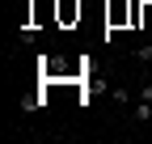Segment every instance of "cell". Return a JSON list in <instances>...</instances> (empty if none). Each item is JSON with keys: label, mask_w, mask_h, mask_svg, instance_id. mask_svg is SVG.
I'll return each mask as SVG.
<instances>
[{"label": "cell", "mask_w": 152, "mask_h": 144, "mask_svg": "<svg viewBox=\"0 0 152 144\" xmlns=\"http://www.w3.org/2000/svg\"><path fill=\"white\" fill-rule=\"evenodd\" d=\"M131 115H135V123H152V102H135V106H131Z\"/></svg>", "instance_id": "6da1fadb"}, {"label": "cell", "mask_w": 152, "mask_h": 144, "mask_svg": "<svg viewBox=\"0 0 152 144\" xmlns=\"http://www.w3.org/2000/svg\"><path fill=\"white\" fill-rule=\"evenodd\" d=\"M110 98L118 102V106H131V89H127V85H114V89H110Z\"/></svg>", "instance_id": "7a4b0ae2"}, {"label": "cell", "mask_w": 152, "mask_h": 144, "mask_svg": "<svg viewBox=\"0 0 152 144\" xmlns=\"http://www.w3.org/2000/svg\"><path fill=\"white\" fill-rule=\"evenodd\" d=\"M140 98H144V102H152V81H144V85H140Z\"/></svg>", "instance_id": "277c9868"}, {"label": "cell", "mask_w": 152, "mask_h": 144, "mask_svg": "<svg viewBox=\"0 0 152 144\" xmlns=\"http://www.w3.org/2000/svg\"><path fill=\"white\" fill-rule=\"evenodd\" d=\"M135 60H140V64H152V47H148V43L135 47Z\"/></svg>", "instance_id": "3957f363"}]
</instances>
